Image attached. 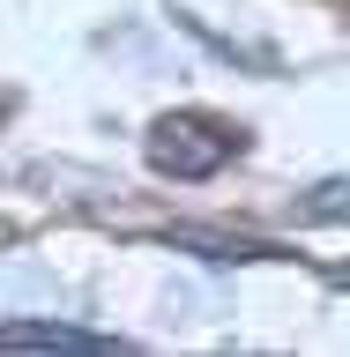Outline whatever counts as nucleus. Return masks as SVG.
Segmentation results:
<instances>
[{"label": "nucleus", "mask_w": 350, "mask_h": 357, "mask_svg": "<svg viewBox=\"0 0 350 357\" xmlns=\"http://www.w3.org/2000/svg\"><path fill=\"white\" fill-rule=\"evenodd\" d=\"M335 290H350V268H335Z\"/></svg>", "instance_id": "obj_4"}, {"label": "nucleus", "mask_w": 350, "mask_h": 357, "mask_svg": "<svg viewBox=\"0 0 350 357\" xmlns=\"http://www.w3.org/2000/svg\"><path fill=\"white\" fill-rule=\"evenodd\" d=\"M142 156H150V172H164V178H209V172H224V164L239 156V127L201 119V112H172V119L150 127Z\"/></svg>", "instance_id": "obj_1"}, {"label": "nucleus", "mask_w": 350, "mask_h": 357, "mask_svg": "<svg viewBox=\"0 0 350 357\" xmlns=\"http://www.w3.org/2000/svg\"><path fill=\"white\" fill-rule=\"evenodd\" d=\"M306 216H313V223H328V216H350V178H328V186H313Z\"/></svg>", "instance_id": "obj_3"}, {"label": "nucleus", "mask_w": 350, "mask_h": 357, "mask_svg": "<svg viewBox=\"0 0 350 357\" xmlns=\"http://www.w3.org/2000/svg\"><path fill=\"white\" fill-rule=\"evenodd\" d=\"M0 350H67V357H97V350H119L112 335H89V328H67V320H0Z\"/></svg>", "instance_id": "obj_2"}]
</instances>
